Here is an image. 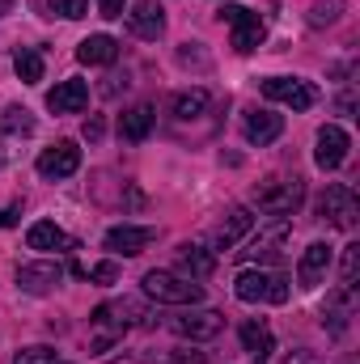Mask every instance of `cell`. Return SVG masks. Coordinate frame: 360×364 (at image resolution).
Masks as SVG:
<instances>
[{
	"mask_svg": "<svg viewBox=\"0 0 360 364\" xmlns=\"http://www.w3.org/2000/svg\"><path fill=\"white\" fill-rule=\"evenodd\" d=\"M47 106L55 114H77V110L90 106V85L85 81H60L55 90L47 93Z\"/></svg>",
	"mask_w": 360,
	"mask_h": 364,
	"instance_id": "obj_16",
	"label": "cell"
},
{
	"mask_svg": "<svg viewBox=\"0 0 360 364\" xmlns=\"http://www.w3.org/2000/svg\"><path fill=\"white\" fill-rule=\"evenodd\" d=\"M280 364H322V356H318V352H309V348H297V352H288Z\"/></svg>",
	"mask_w": 360,
	"mask_h": 364,
	"instance_id": "obj_32",
	"label": "cell"
},
{
	"mask_svg": "<svg viewBox=\"0 0 360 364\" xmlns=\"http://www.w3.org/2000/svg\"><path fill=\"white\" fill-rule=\"evenodd\" d=\"M13 364H60V356H55V348H26L13 356Z\"/></svg>",
	"mask_w": 360,
	"mask_h": 364,
	"instance_id": "obj_30",
	"label": "cell"
},
{
	"mask_svg": "<svg viewBox=\"0 0 360 364\" xmlns=\"http://www.w3.org/2000/svg\"><path fill=\"white\" fill-rule=\"evenodd\" d=\"M242 348L255 356V364H268V356H271V331L259 322V318H250V322H242Z\"/></svg>",
	"mask_w": 360,
	"mask_h": 364,
	"instance_id": "obj_22",
	"label": "cell"
},
{
	"mask_svg": "<svg viewBox=\"0 0 360 364\" xmlns=\"http://www.w3.org/2000/svg\"><path fill=\"white\" fill-rule=\"evenodd\" d=\"M26 242H30V250H73V237H68L60 225H51V220H38V225H30Z\"/></svg>",
	"mask_w": 360,
	"mask_h": 364,
	"instance_id": "obj_18",
	"label": "cell"
},
{
	"mask_svg": "<svg viewBox=\"0 0 360 364\" xmlns=\"http://www.w3.org/2000/svg\"><path fill=\"white\" fill-rule=\"evenodd\" d=\"M90 284H115L119 279V263H97V267H90V272H81Z\"/></svg>",
	"mask_w": 360,
	"mask_h": 364,
	"instance_id": "obj_31",
	"label": "cell"
},
{
	"mask_svg": "<svg viewBox=\"0 0 360 364\" xmlns=\"http://www.w3.org/2000/svg\"><path fill=\"white\" fill-rule=\"evenodd\" d=\"M339 13H344V9H339V0H318V4L309 9V26H331Z\"/></svg>",
	"mask_w": 360,
	"mask_h": 364,
	"instance_id": "obj_29",
	"label": "cell"
},
{
	"mask_svg": "<svg viewBox=\"0 0 360 364\" xmlns=\"http://www.w3.org/2000/svg\"><path fill=\"white\" fill-rule=\"evenodd\" d=\"M47 9H51V17L60 13V17L77 21V17H85V13H90V0H47Z\"/></svg>",
	"mask_w": 360,
	"mask_h": 364,
	"instance_id": "obj_28",
	"label": "cell"
},
{
	"mask_svg": "<svg viewBox=\"0 0 360 364\" xmlns=\"http://www.w3.org/2000/svg\"><path fill=\"white\" fill-rule=\"evenodd\" d=\"M233 292H238V301H246V305L268 301L271 296V272H242L233 279Z\"/></svg>",
	"mask_w": 360,
	"mask_h": 364,
	"instance_id": "obj_20",
	"label": "cell"
},
{
	"mask_svg": "<svg viewBox=\"0 0 360 364\" xmlns=\"http://www.w3.org/2000/svg\"><path fill=\"white\" fill-rule=\"evenodd\" d=\"M271 305H284L288 301V279L284 275H271V296H268Z\"/></svg>",
	"mask_w": 360,
	"mask_h": 364,
	"instance_id": "obj_33",
	"label": "cell"
},
{
	"mask_svg": "<svg viewBox=\"0 0 360 364\" xmlns=\"http://www.w3.org/2000/svg\"><path fill=\"white\" fill-rule=\"evenodd\" d=\"M127 21H132V34L136 38L157 43L166 34V9H162V0H136L132 13H127Z\"/></svg>",
	"mask_w": 360,
	"mask_h": 364,
	"instance_id": "obj_11",
	"label": "cell"
},
{
	"mask_svg": "<svg viewBox=\"0 0 360 364\" xmlns=\"http://www.w3.org/2000/svg\"><path fill=\"white\" fill-rule=\"evenodd\" d=\"M0 132H4V136H30V132H34V114H30L26 106H9V110L0 114Z\"/></svg>",
	"mask_w": 360,
	"mask_h": 364,
	"instance_id": "obj_25",
	"label": "cell"
},
{
	"mask_svg": "<svg viewBox=\"0 0 360 364\" xmlns=\"http://www.w3.org/2000/svg\"><path fill=\"white\" fill-rule=\"evenodd\" d=\"M153 123H157V110H153L149 102H140V106H132V110L123 114V136H127V140H144V136L153 132Z\"/></svg>",
	"mask_w": 360,
	"mask_h": 364,
	"instance_id": "obj_23",
	"label": "cell"
},
{
	"mask_svg": "<svg viewBox=\"0 0 360 364\" xmlns=\"http://www.w3.org/2000/svg\"><path fill=\"white\" fill-rule=\"evenodd\" d=\"M208 110V90H186L174 97V119H199Z\"/></svg>",
	"mask_w": 360,
	"mask_h": 364,
	"instance_id": "obj_26",
	"label": "cell"
},
{
	"mask_svg": "<svg viewBox=\"0 0 360 364\" xmlns=\"http://www.w3.org/2000/svg\"><path fill=\"white\" fill-rule=\"evenodd\" d=\"M136 318H144V309L136 301H106L93 309V326H97V339H93V356H102L115 339H123V331L136 326Z\"/></svg>",
	"mask_w": 360,
	"mask_h": 364,
	"instance_id": "obj_1",
	"label": "cell"
},
{
	"mask_svg": "<svg viewBox=\"0 0 360 364\" xmlns=\"http://www.w3.org/2000/svg\"><path fill=\"white\" fill-rule=\"evenodd\" d=\"M77 166H81V149L73 140H60V144L38 153V174L43 178H68V174H77Z\"/></svg>",
	"mask_w": 360,
	"mask_h": 364,
	"instance_id": "obj_9",
	"label": "cell"
},
{
	"mask_svg": "<svg viewBox=\"0 0 360 364\" xmlns=\"http://www.w3.org/2000/svg\"><path fill=\"white\" fill-rule=\"evenodd\" d=\"M344 364H356V356H348V360H344Z\"/></svg>",
	"mask_w": 360,
	"mask_h": 364,
	"instance_id": "obj_38",
	"label": "cell"
},
{
	"mask_svg": "<svg viewBox=\"0 0 360 364\" xmlns=\"http://www.w3.org/2000/svg\"><path fill=\"white\" fill-rule=\"evenodd\" d=\"M292 233V220L288 216H271V220H263L259 225V233L250 237V246L246 250H238L242 259H271L280 246H284V237Z\"/></svg>",
	"mask_w": 360,
	"mask_h": 364,
	"instance_id": "obj_6",
	"label": "cell"
},
{
	"mask_svg": "<svg viewBox=\"0 0 360 364\" xmlns=\"http://www.w3.org/2000/svg\"><path fill=\"white\" fill-rule=\"evenodd\" d=\"M9 225H17V208H0V229H9Z\"/></svg>",
	"mask_w": 360,
	"mask_h": 364,
	"instance_id": "obj_35",
	"label": "cell"
},
{
	"mask_svg": "<svg viewBox=\"0 0 360 364\" xmlns=\"http://www.w3.org/2000/svg\"><path fill=\"white\" fill-rule=\"evenodd\" d=\"M212 267H216V259H212L203 246H195V242L179 246V272L186 275V279H208Z\"/></svg>",
	"mask_w": 360,
	"mask_h": 364,
	"instance_id": "obj_19",
	"label": "cell"
},
{
	"mask_svg": "<svg viewBox=\"0 0 360 364\" xmlns=\"http://www.w3.org/2000/svg\"><path fill=\"white\" fill-rule=\"evenodd\" d=\"M221 21H229V30H233V51H242V55H250V51L263 43V17H259L255 9L225 4V9H221Z\"/></svg>",
	"mask_w": 360,
	"mask_h": 364,
	"instance_id": "obj_4",
	"label": "cell"
},
{
	"mask_svg": "<svg viewBox=\"0 0 360 364\" xmlns=\"http://www.w3.org/2000/svg\"><path fill=\"white\" fill-rule=\"evenodd\" d=\"M263 93H268L271 102L292 106V110H309L318 102V90L309 81H297V77H271V81H263Z\"/></svg>",
	"mask_w": 360,
	"mask_h": 364,
	"instance_id": "obj_7",
	"label": "cell"
},
{
	"mask_svg": "<svg viewBox=\"0 0 360 364\" xmlns=\"http://www.w3.org/2000/svg\"><path fill=\"white\" fill-rule=\"evenodd\" d=\"M327 267H331V246L327 242H309L305 255H301V263H297V284L301 288H318Z\"/></svg>",
	"mask_w": 360,
	"mask_h": 364,
	"instance_id": "obj_15",
	"label": "cell"
},
{
	"mask_svg": "<svg viewBox=\"0 0 360 364\" xmlns=\"http://www.w3.org/2000/svg\"><path fill=\"white\" fill-rule=\"evenodd\" d=\"M144 292L153 301H162V305H199L203 301V288L174 272H149L144 275Z\"/></svg>",
	"mask_w": 360,
	"mask_h": 364,
	"instance_id": "obj_2",
	"label": "cell"
},
{
	"mask_svg": "<svg viewBox=\"0 0 360 364\" xmlns=\"http://www.w3.org/2000/svg\"><path fill=\"white\" fill-rule=\"evenodd\" d=\"M13 68H17V77H21L26 85H38V81H43V55H38L34 47H21V51L13 55Z\"/></svg>",
	"mask_w": 360,
	"mask_h": 364,
	"instance_id": "obj_24",
	"label": "cell"
},
{
	"mask_svg": "<svg viewBox=\"0 0 360 364\" xmlns=\"http://www.w3.org/2000/svg\"><path fill=\"white\" fill-rule=\"evenodd\" d=\"M157 233L149 229V225H115L110 233H106V250H115V255H140L149 242H153Z\"/></svg>",
	"mask_w": 360,
	"mask_h": 364,
	"instance_id": "obj_14",
	"label": "cell"
},
{
	"mask_svg": "<svg viewBox=\"0 0 360 364\" xmlns=\"http://www.w3.org/2000/svg\"><path fill=\"white\" fill-rule=\"evenodd\" d=\"M77 60L81 64H115L119 60V43L110 34H90L81 47H77Z\"/></svg>",
	"mask_w": 360,
	"mask_h": 364,
	"instance_id": "obj_21",
	"label": "cell"
},
{
	"mask_svg": "<svg viewBox=\"0 0 360 364\" xmlns=\"http://www.w3.org/2000/svg\"><path fill=\"white\" fill-rule=\"evenodd\" d=\"M9 4H13V0H0V17H4V13H9Z\"/></svg>",
	"mask_w": 360,
	"mask_h": 364,
	"instance_id": "obj_37",
	"label": "cell"
},
{
	"mask_svg": "<svg viewBox=\"0 0 360 364\" xmlns=\"http://www.w3.org/2000/svg\"><path fill=\"white\" fill-rule=\"evenodd\" d=\"M221 326H225V314L216 309H186L179 318H170V331L182 339H216Z\"/></svg>",
	"mask_w": 360,
	"mask_h": 364,
	"instance_id": "obj_5",
	"label": "cell"
},
{
	"mask_svg": "<svg viewBox=\"0 0 360 364\" xmlns=\"http://www.w3.org/2000/svg\"><path fill=\"white\" fill-rule=\"evenodd\" d=\"M318 208H322V216H327L335 229H352V225H356V216H360L356 195H352L348 186H339V182H335V186H327V195H322V203H318Z\"/></svg>",
	"mask_w": 360,
	"mask_h": 364,
	"instance_id": "obj_10",
	"label": "cell"
},
{
	"mask_svg": "<svg viewBox=\"0 0 360 364\" xmlns=\"http://www.w3.org/2000/svg\"><path fill=\"white\" fill-rule=\"evenodd\" d=\"M97 13L102 17H123V0H97Z\"/></svg>",
	"mask_w": 360,
	"mask_h": 364,
	"instance_id": "obj_34",
	"label": "cell"
},
{
	"mask_svg": "<svg viewBox=\"0 0 360 364\" xmlns=\"http://www.w3.org/2000/svg\"><path fill=\"white\" fill-rule=\"evenodd\" d=\"M242 132H246V140H250V144H259V149H263V144H271V140L284 132V119H280V114H271V110H250V114L242 119Z\"/></svg>",
	"mask_w": 360,
	"mask_h": 364,
	"instance_id": "obj_17",
	"label": "cell"
},
{
	"mask_svg": "<svg viewBox=\"0 0 360 364\" xmlns=\"http://www.w3.org/2000/svg\"><path fill=\"white\" fill-rule=\"evenodd\" d=\"M85 136H90V140H102V119H90V123H85Z\"/></svg>",
	"mask_w": 360,
	"mask_h": 364,
	"instance_id": "obj_36",
	"label": "cell"
},
{
	"mask_svg": "<svg viewBox=\"0 0 360 364\" xmlns=\"http://www.w3.org/2000/svg\"><path fill=\"white\" fill-rule=\"evenodd\" d=\"M301 199H305V182L301 178H268L255 191V203L268 216H292Z\"/></svg>",
	"mask_w": 360,
	"mask_h": 364,
	"instance_id": "obj_3",
	"label": "cell"
},
{
	"mask_svg": "<svg viewBox=\"0 0 360 364\" xmlns=\"http://www.w3.org/2000/svg\"><path fill=\"white\" fill-rule=\"evenodd\" d=\"M348 132L344 127H335V123H327L322 132H318V149H314V166L318 170H339L344 161H348Z\"/></svg>",
	"mask_w": 360,
	"mask_h": 364,
	"instance_id": "obj_8",
	"label": "cell"
},
{
	"mask_svg": "<svg viewBox=\"0 0 360 364\" xmlns=\"http://www.w3.org/2000/svg\"><path fill=\"white\" fill-rule=\"evenodd\" d=\"M356 272H360V246H348L344 250V275H339L344 292H356Z\"/></svg>",
	"mask_w": 360,
	"mask_h": 364,
	"instance_id": "obj_27",
	"label": "cell"
},
{
	"mask_svg": "<svg viewBox=\"0 0 360 364\" xmlns=\"http://www.w3.org/2000/svg\"><path fill=\"white\" fill-rule=\"evenodd\" d=\"M250 225H255L250 208H229V212H225V220H221V225H216V233H212V246H216V250H233V246L250 233Z\"/></svg>",
	"mask_w": 360,
	"mask_h": 364,
	"instance_id": "obj_13",
	"label": "cell"
},
{
	"mask_svg": "<svg viewBox=\"0 0 360 364\" xmlns=\"http://www.w3.org/2000/svg\"><path fill=\"white\" fill-rule=\"evenodd\" d=\"M60 279H64V267L60 263H26V267H17V288L30 292V296L51 292Z\"/></svg>",
	"mask_w": 360,
	"mask_h": 364,
	"instance_id": "obj_12",
	"label": "cell"
}]
</instances>
